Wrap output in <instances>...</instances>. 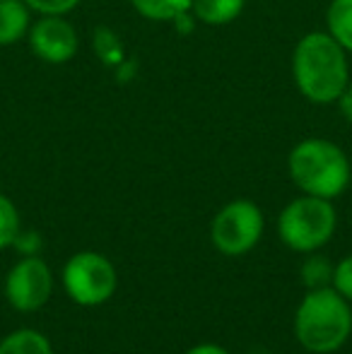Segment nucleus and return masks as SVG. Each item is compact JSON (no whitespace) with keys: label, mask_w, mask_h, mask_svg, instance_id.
Masks as SVG:
<instances>
[{"label":"nucleus","mask_w":352,"mask_h":354,"mask_svg":"<svg viewBox=\"0 0 352 354\" xmlns=\"http://www.w3.org/2000/svg\"><path fill=\"white\" fill-rule=\"evenodd\" d=\"M350 53L326 29L306 32L292 51V80L297 92L316 106L338 102L350 84Z\"/></svg>","instance_id":"nucleus-1"},{"label":"nucleus","mask_w":352,"mask_h":354,"mask_svg":"<svg viewBox=\"0 0 352 354\" xmlns=\"http://www.w3.org/2000/svg\"><path fill=\"white\" fill-rule=\"evenodd\" d=\"M295 337L311 354H333L352 335V304L333 287L306 289L295 311Z\"/></svg>","instance_id":"nucleus-2"},{"label":"nucleus","mask_w":352,"mask_h":354,"mask_svg":"<svg viewBox=\"0 0 352 354\" xmlns=\"http://www.w3.org/2000/svg\"><path fill=\"white\" fill-rule=\"evenodd\" d=\"M287 174L304 196L335 201L348 191L352 164L345 149L326 138H304L287 154Z\"/></svg>","instance_id":"nucleus-3"},{"label":"nucleus","mask_w":352,"mask_h":354,"mask_svg":"<svg viewBox=\"0 0 352 354\" xmlns=\"http://www.w3.org/2000/svg\"><path fill=\"white\" fill-rule=\"evenodd\" d=\"M338 229V212L333 201L304 196L290 201L277 214V236L290 251L314 253L331 243Z\"/></svg>","instance_id":"nucleus-4"},{"label":"nucleus","mask_w":352,"mask_h":354,"mask_svg":"<svg viewBox=\"0 0 352 354\" xmlns=\"http://www.w3.org/2000/svg\"><path fill=\"white\" fill-rule=\"evenodd\" d=\"M61 284L68 299L77 306L94 308L106 304L118 289L116 266L104 253L80 251L66 261L61 272Z\"/></svg>","instance_id":"nucleus-5"},{"label":"nucleus","mask_w":352,"mask_h":354,"mask_svg":"<svg viewBox=\"0 0 352 354\" xmlns=\"http://www.w3.org/2000/svg\"><path fill=\"white\" fill-rule=\"evenodd\" d=\"M266 232L263 210L249 198H237L222 205L210 222V241L222 256H246L259 246Z\"/></svg>","instance_id":"nucleus-6"},{"label":"nucleus","mask_w":352,"mask_h":354,"mask_svg":"<svg viewBox=\"0 0 352 354\" xmlns=\"http://www.w3.org/2000/svg\"><path fill=\"white\" fill-rule=\"evenodd\" d=\"M53 294V272L41 256L19 258L5 275V299L19 313H34Z\"/></svg>","instance_id":"nucleus-7"},{"label":"nucleus","mask_w":352,"mask_h":354,"mask_svg":"<svg viewBox=\"0 0 352 354\" xmlns=\"http://www.w3.org/2000/svg\"><path fill=\"white\" fill-rule=\"evenodd\" d=\"M29 51L46 66H66L80 51V34L75 24L61 15L37 17L27 34Z\"/></svg>","instance_id":"nucleus-8"},{"label":"nucleus","mask_w":352,"mask_h":354,"mask_svg":"<svg viewBox=\"0 0 352 354\" xmlns=\"http://www.w3.org/2000/svg\"><path fill=\"white\" fill-rule=\"evenodd\" d=\"M32 10L24 0H0V48H8L27 39L32 27Z\"/></svg>","instance_id":"nucleus-9"},{"label":"nucleus","mask_w":352,"mask_h":354,"mask_svg":"<svg viewBox=\"0 0 352 354\" xmlns=\"http://www.w3.org/2000/svg\"><path fill=\"white\" fill-rule=\"evenodd\" d=\"M246 8V0H193L191 15L207 27H227L237 22Z\"/></svg>","instance_id":"nucleus-10"},{"label":"nucleus","mask_w":352,"mask_h":354,"mask_svg":"<svg viewBox=\"0 0 352 354\" xmlns=\"http://www.w3.org/2000/svg\"><path fill=\"white\" fill-rule=\"evenodd\" d=\"M0 354H53V347L44 333L19 328L0 340Z\"/></svg>","instance_id":"nucleus-11"},{"label":"nucleus","mask_w":352,"mask_h":354,"mask_svg":"<svg viewBox=\"0 0 352 354\" xmlns=\"http://www.w3.org/2000/svg\"><path fill=\"white\" fill-rule=\"evenodd\" d=\"M326 32L352 53V0H331L326 8Z\"/></svg>","instance_id":"nucleus-12"},{"label":"nucleus","mask_w":352,"mask_h":354,"mask_svg":"<svg viewBox=\"0 0 352 354\" xmlns=\"http://www.w3.org/2000/svg\"><path fill=\"white\" fill-rule=\"evenodd\" d=\"M133 10L150 22H176L191 12L193 0H131Z\"/></svg>","instance_id":"nucleus-13"},{"label":"nucleus","mask_w":352,"mask_h":354,"mask_svg":"<svg viewBox=\"0 0 352 354\" xmlns=\"http://www.w3.org/2000/svg\"><path fill=\"white\" fill-rule=\"evenodd\" d=\"M333 268L335 263L328 256L314 251L304 253V261L299 268V280L306 289H324L333 284Z\"/></svg>","instance_id":"nucleus-14"},{"label":"nucleus","mask_w":352,"mask_h":354,"mask_svg":"<svg viewBox=\"0 0 352 354\" xmlns=\"http://www.w3.org/2000/svg\"><path fill=\"white\" fill-rule=\"evenodd\" d=\"M19 232H22V217H19L17 205L5 193H0V251L12 248Z\"/></svg>","instance_id":"nucleus-15"},{"label":"nucleus","mask_w":352,"mask_h":354,"mask_svg":"<svg viewBox=\"0 0 352 354\" xmlns=\"http://www.w3.org/2000/svg\"><path fill=\"white\" fill-rule=\"evenodd\" d=\"M94 53H97V56L102 58V63H106V66H121L123 63L121 39L106 27L94 29Z\"/></svg>","instance_id":"nucleus-16"},{"label":"nucleus","mask_w":352,"mask_h":354,"mask_svg":"<svg viewBox=\"0 0 352 354\" xmlns=\"http://www.w3.org/2000/svg\"><path fill=\"white\" fill-rule=\"evenodd\" d=\"M27 8L32 10L37 17H44V15H61V17H68L73 10L80 8L82 0H24Z\"/></svg>","instance_id":"nucleus-17"},{"label":"nucleus","mask_w":352,"mask_h":354,"mask_svg":"<svg viewBox=\"0 0 352 354\" xmlns=\"http://www.w3.org/2000/svg\"><path fill=\"white\" fill-rule=\"evenodd\" d=\"M331 287L352 304V253L340 258L333 268V284Z\"/></svg>","instance_id":"nucleus-18"},{"label":"nucleus","mask_w":352,"mask_h":354,"mask_svg":"<svg viewBox=\"0 0 352 354\" xmlns=\"http://www.w3.org/2000/svg\"><path fill=\"white\" fill-rule=\"evenodd\" d=\"M12 248L19 253L22 258L27 256H39L44 248V239L39 232H32V229H22V232L17 234V239H15Z\"/></svg>","instance_id":"nucleus-19"},{"label":"nucleus","mask_w":352,"mask_h":354,"mask_svg":"<svg viewBox=\"0 0 352 354\" xmlns=\"http://www.w3.org/2000/svg\"><path fill=\"white\" fill-rule=\"evenodd\" d=\"M335 106H338V111H340V116L345 118V121L352 126V80H350V84L343 89V94L338 97V102H335Z\"/></svg>","instance_id":"nucleus-20"},{"label":"nucleus","mask_w":352,"mask_h":354,"mask_svg":"<svg viewBox=\"0 0 352 354\" xmlns=\"http://www.w3.org/2000/svg\"><path fill=\"white\" fill-rule=\"evenodd\" d=\"M186 354H230L225 347L215 345V342H201V345H193Z\"/></svg>","instance_id":"nucleus-21"}]
</instances>
